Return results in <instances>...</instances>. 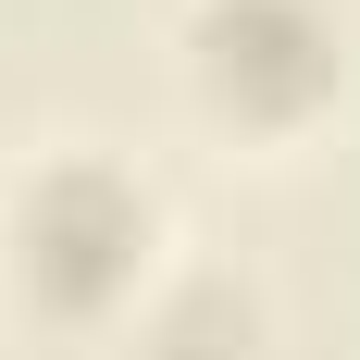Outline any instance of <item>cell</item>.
<instances>
[{
  "instance_id": "1",
  "label": "cell",
  "mask_w": 360,
  "mask_h": 360,
  "mask_svg": "<svg viewBox=\"0 0 360 360\" xmlns=\"http://www.w3.org/2000/svg\"><path fill=\"white\" fill-rule=\"evenodd\" d=\"M137 236H149V212H137V186H112L100 162H63V174L25 199V261L50 274L63 298H87V286H112L124 261H137Z\"/></svg>"
},
{
  "instance_id": "2",
  "label": "cell",
  "mask_w": 360,
  "mask_h": 360,
  "mask_svg": "<svg viewBox=\"0 0 360 360\" xmlns=\"http://www.w3.org/2000/svg\"><path fill=\"white\" fill-rule=\"evenodd\" d=\"M199 37H212V75L249 87V100H311L323 63H335V37H323L311 0H212Z\"/></svg>"
}]
</instances>
